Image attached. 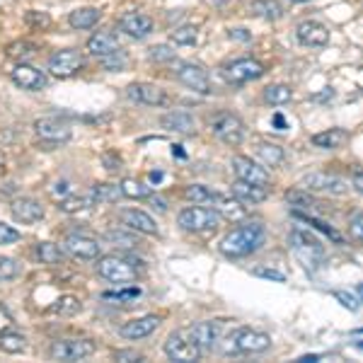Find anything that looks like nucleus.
Here are the masks:
<instances>
[{"instance_id": "f257e3e1", "label": "nucleus", "mask_w": 363, "mask_h": 363, "mask_svg": "<svg viewBox=\"0 0 363 363\" xmlns=\"http://www.w3.org/2000/svg\"><path fill=\"white\" fill-rule=\"evenodd\" d=\"M267 230L259 220H245L238 228H233L228 235L220 240L218 250L220 255L228 259H240V257H247L252 252H257L264 245Z\"/></svg>"}, {"instance_id": "f03ea898", "label": "nucleus", "mask_w": 363, "mask_h": 363, "mask_svg": "<svg viewBox=\"0 0 363 363\" xmlns=\"http://www.w3.org/2000/svg\"><path fill=\"white\" fill-rule=\"evenodd\" d=\"M291 247H294V255L298 257L303 267L308 269L310 274H315L325 262V247L318 238H313L306 230H296L291 233Z\"/></svg>"}, {"instance_id": "7ed1b4c3", "label": "nucleus", "mask_w": 363, "mask_h": 363, "mask_svg": "<svg viewBox=\"0 0 363 363\" xmlns=\"http://www.w3.org/2000/svg\"><path fill=\"white\" fill-rule=\"evenodd\" d=\"M272 347L269 335L250 327H240L225 339V354H262Z\"/></svg>"}, {"instance_id": "20e7f679", "label": "nucleus", "mask_w": 363, "mask_h": 363, "mask_svg": "<svg viewBox=\"0 0 363 363\" xmlns=\"http://www.w3.org/2000/svg\"><path fill=\"white\" fill-rule=\"evenodd\" d=\"M162 351L169 361H177V363H194L201 359V349L196 347V342L191 339L189 330H177L172 332L165 344H162Z\"/></svg>"}, {"instance_id": "39448f33", "label": "nucleus", "mask_w": 363, "mask_h": 363, "mask_svg": "<svg viewBox=\"0 0 363 363\" xmlns=\"http://www.w3.org/2000/svg\"><path fill=\"white\" fill-rule=\"evenodd\" d=\"M97 274L104 281H109V284H119V286L133 284L138 277L131 262L124 259V257H116V255L102 257V259L97 262Z\"/></svg>"}, {"instance_id": "423d86ee", "label": "nucleus", "mask_w": 363, "mask_h": 363, "mask_svg": "<svg viewBox=\"0 0 363 363\" xmlns=\"http://www.w3.org/2000/svg\"><path fill=\"white\" fill-rule=\"evenodd\" d=\"M177 223L182 230H189V233H206V230H216L220 223V216L216 213L213 208H206V206H189L184 208L182 213L177 216Z\"/></svg>"}, {"instance_id": "0eeeda50", "label": "nucleus", "mask_w": 363, "mask_h": 363, "mask_svg": "<svg viewBox=\"0 0 363 363\" xmlns=\"http://www.w3.org/2000/svg\"><path fill=\"white\" fill-rule=\"evenodd\" d=\"M211 131L218 140H223L225 145H240L245 138V124L242 119L230 112H220L208 121Z\"/></svg>"}, {"instance_id": "6e6552de", "label": "nucleus", "mask_w": 363, "mask_h": 363, "mask_svg": "<svg viewBox=\"0 0 363 363\" xmlns=\"http://www.w3.org/2000/svg\"><path fill=\"white\" fill-rule=\"evenodd\" d=\"M264 75V66L257 58H238L223 68V80L230 85H245Z\"/></svg>"}, {"instance_id": "1a4fd4ad", "label": "nucleus", "mask_w": 363, "mask_h": 363, "mask_svg": "<svg viewBox=\"0 0 363 363\" xmlns=\"http://www.w3.org/2000/svg\"><path fill=\"white\" fill-rule=\"evenodd\" d=\"M85 66V58L80 51L75 49H63V51H56L54 56L49 58V73L54 75V78H73L78 70H83Z\"/></svg>"}, {"instance_id": "9d476101", "label": "nucleus", "mask_w": 363, "mask_h": 363, "mask_svg": "<svg viewBox=\"0 0 363 363\" xmlns=\"http://www.w3.org/2000/svg\"><path fill=\"white\" fill-rule=\"evenodd\" d=\"M95 354V342L90 339H63L51 347V356L56 361H85Z\"/></svg>"}, {"instance_id": "9b49d317", "label": "nucleus", "mask_w": 363, "mask_h": 363, "mask_svg": "<svg viewBox=\"0 0 363 363\" xmlns=\"http://www.w3.org/2000/svg\"><path fill=\"white\" fill-rule=\"evenodd\" d=\"M301 184H303V189L320 191V194H332V196H342V194H347V189H349L347 179L337 177V174H330V172L306 174Z\"/></svg>"}, {"instance_id": "f8f14e48", "label": "nucleus", "mask_w": 363, "mask_h": 363, "mask_svg": "<svg viewBox=\"0 0 363 363\" xmlns=\"http://www.w3.org/2000/svg\"><path fill=\"white\" fill-rule=\"evenodd\" d=\"M34 133H37L44 143H56V145H61L73 138V128L68 124H63L61 119H54V116H46V119L34 121Z\"/></svg>"}, {"instance_id": "ddd939ff", "label": "nucleus", "mask_w": 363, "mask_h": 363, "mask_svg": "<svg viewBox=\"0 0 363 363\" xmlns=\"http://www.w3.org/2000/svg\"><path fill=\"white\" fill-rule=\"evenodd\" d=\"M126 95L131 102L136 104H145V107H162L167 104V92L157 85L150 83H133L126 87Z\"/></svg>"}, {"instance_id": "4468645a", "label": "nucleus", "mask_w": 363, "mask_h": 363, "mask_svg": "<svg viewBox=\"0 0 363 363\" xmlns=\"http://www.w3.org/2000/svg\"><path fill=\"white\" fill-rule=\"evenodd\" d=\"M177 80L189 90L199 92V95H208L211 92V78L208 73L196 63H182L177 68Z\"/></svg>"}, {"instance_id": "2eb2a0df", "label": "nucleus", "mask_w": 363, "mask_h": 363, "mask_svg": "<svg viewBox=\"0 0 363 363\" xmlns=\"http://www.w3.org/2000/svg\"><path fill=\"white\" fill-rule=\"evenodd\" d=\"M233 172H235V177L242 179V182H252V184L269 186L267 169L262 165H257L255 160H250V157H245V155L233 157Z\"/></svg>"}, {"instance_id": "dca6fc26", "label": "nucleus", "mask_w": 363, "mask_h": 363, "mask_svg": "<svg viewBox=\"0 0 363 363\" xmlns=\"http://www.w3.org/2000/svg\"><path fill=\"white\" fill-rule=\"evenodd\" d=\"M63 247L75 259H83V262L99 259V242L87 235H68L63 240Z\"/></svg>"}, {"instance_id": "f3484780", "label": "nucleus", "mask_w": 363, "mask_h": 363, "mask_svg": "<svg viewBox=\"0 0 363 363\" xmlns=\"http://www.w3.org/2000/svg\"><path fill=\"white\" fill-rule=\"evenodd\" d=\"M10 213H13L15 220H20V223H37V220L44 218V206L37 199L17 196L13 199V203H10Z\"/></svg>"}, {"instance_id": "a211bd4d", "label": "nucleus", "mask_w": 363, "mask_h": 363, "mask_svg": "<svg viewBox=\"0 0 363 363\" xmlns=\"http://www.w3.org/2000/svg\"><path fill=\"white\" fill-rule=\"evenodd\" d=\"M213 211L220 216V218L230 220V223H242L247 218V208H245L242 201H238L235 196L228 199L225 194H213Z\"/></svg>"}, {"instance_id": "6ab92c4d", "label": "nucleus", "mask_w": 363, "mask_h": 363, "mask_svg": "<svg viewBox=\"0 0 363 363\" xmlns=\"http://www.w3.org/2000/svg\"><path fill=\"white\" fill-rule=\"evenodd\" d=\"M298 34V42H301L303 46H313V49H320V46H327V42H330V29H327L325 25H320V22H301L296 29Z\"/></svg>"}, {"instance_id": "aec40b11", "label": "nucleus", "mask_w": 363, "mask_h": 363, "mask_svg": "<svg viewBox=\"0 0 363 363\" xmlns=\"http://www.w3.org/2000/svg\"><path fill=\"white\" fill-rule=\"evenodd\" d=\"M13 83L17 87H22V90H42V87H46V75L44 70L29 66V63H20V66H15L13 70Z\"/></svg>"}, {"instance_id": "412c9836", "label": "nucleus", "mask_w": 363, "mask_h": 363, "mask_svg": "<svg viewBox=\"0 0 363 363\" xmlns=\"http://www.w3.org/2000/svg\"><path fill=\"white\" fill-rule=\"evenodd\" d=\"M119 29L131 39H145L153 32V20L143 13H126L119 20Z\"/></svg>"}, {"instance_id": "4be33fe9", "label": "nucleus", "mask_w": 363, "mask_h": 363, "mask_svg": "<svg viewBox=\"0 0 363 363\" xmlns=\"http://www.w3.org/2000/svg\"><path fill=\"white\" fill-rule=\"evenodd\" d=\"M119 220H121V225L128 228V230L145 233V235H157L155 220L150 218L148 213L138 211V208H126V211H121V213H119Z\"/></svg>"}, {"instance_id": "5701e85b", "label": "nucleus", "mask_w": 363, "mask_h": 363, "mask_svg": "<svg viewBox=\"0 0 363 363\" xmlns=\"http://www.w3.org/2000/svg\"><path fill=\"white\" fill-rule=\"evenodd\" d=\"M160 318L157 315H145V318H138V320H131V322H126L124 327L119 330V335L124 337V339H145V337H150L153 332L160 327Z\"/></svg>"}, {"instance_id": "b1692460", "label": "nucleus", "mask_w": 363, "mask_h": 363, "mask_svg": "<svg viewBox=\"0 0 363 363\" xmlns=\"http://www.w3.org/2000/svg\"><path fill=\"white\" fill-rule=\"evenodd\" d=\"M189 335L196 342V347L201 351H211L216 347V342L220 339V327L218 322H194L189 327Z\"/></svg>"}, {"instance_id": "393cba45", "label": "nucleus", "mask_w": 363, "mask_h": 363, "mask_svg": "<svg viewBox=\"0 0 363 363\" xmlns=\"http://www.w3.org/2000/svg\"><path fill=\"white\" fill-rule=\"evenodd\" d=\"M233 196H235L238 201H242L245 206H252V203L267 201L269 186H259V184H252V182L235 179V184H233Z\"/></svg>"}, {"instance_id": "a878e982", "label": "nucleus", "mask_w": 363, "mask_h": 363, "mask_svg": "<svg viewBox=\"0 0 363 363\" xmlns=\"http://www.w3.org/2000/svg\"><path fill=\"white\" fill-rule=\"evenodd\" d=\"M121 46H119V39L114 37L112 32H97V34H92L90 39H87V51H90L92 56H109V54H114V51H119Z\"/></svg>"}, {"instance_id": "bb28decb", "label": "nucleus", "mask_w": 363, "mask_h": 363, "mask_svg": "<svg viewBox=\"0 0 363 363\" xmlns=\"http://www.w3.org/2000/svg\"><path fill=\"white\" fill-rule=\"evenodd\" d=\"M347 143H349V131H344V128H327V131L313 136V145H318L322 150H339Z\"/></svg>"}, {"instance_id": "cd10ccee", "label": "nucleus", "mask_w": 363, "mask_h": 363, "mask_svg": "<svg viewBox=\"0 0 363 363\" xmlns=\"http://www.w3.org/2000/svg\"><path fill=\"white\" fill-rule=\"evenodd\" d=\"M162 128H167V131H174V133H194L196 131V121L194 116L189 112H169L160 119Z\"/></svg>"}, {"instance_id": "c85d7f7f", "label": "nucleus", "mask_w": 363, "mask_h": 363, "mask_svg": "<svg viewBox=\"0 0 363 363\" xmlns=\"http://www.w3.org/2000/svg\"><path fill=\"white\" fill-rule=\"evenodd\" d=\"M257 157H259L262 167H281L286 160V153L277 143H262L259 148H257Z\"/></svg>"}, {"instance_id": "c756f323", "label": "nucleus", "mask_w": 363, "mask_h": 363, "mask_svg": "<svg viewBox=\"0 0 363 363\" xmlns=\"http://www.w3.org/2000/svg\"><path fill=\"white\" fill-rule=\"evenodd\" d=\"M99 20H102V13H99L97 8H80L68 15L70 27H75V29H92Z\"/></svg>"}, {"instance_id": "7c9ffc66", "label": "nucleus", "mask_w": 363, "mask_h": 363, "mask_svg": "<svg viewBox=\"0 0 363 363\" xmlns=\"http://www.w3.org/2000/svg\"><path fill=\"white\" fill-rule=\"evenodd\" d=\"M90 196L95 203H116L121 196V186L119 184H107V182H99L90 189Z\"/></svg>"}, {"instance_id": "2f4dec72", "label": "nucleus", "mask_w": 363, "mask_h": 363, "mask_svg": "<svg viewBox=\"0 0 363 363\" xmlns=\"http://www.w3.org/2000/svg\"><path fill=\"white\" fill-rule=\"evenodd\" d=\"M25 349H27L25 337L10 330H0V351H5V354H22Z\"/></svg>"}, {"instance_id": "473e14b6", "label": "nucleus", "mask_w": 363, "mask_h": 363, "mask_svg": "<svg viewBox=\"0 0 363 363\" xmlns=\"http://www.w3.org/2000/svg\"><path fill=\"white\" fill-rule=\"evenodd\" d=\"M286 201L291 203L294 208H298V211H315V208H320V201L315 196H310L306 189H294V191H289L286 194Z\"/></svg>"}, {"instance_id": "72a5a7b5", "label": "nucleus", "mask_w": 363, "mask_h": 363, "mask_svg": "<svg viewBox=\"0 0 363 363\" xmlns=\"http://www.w3.org/2000/svg\"><path fill=\"white\" fill-rule=\"evenodd\" d=\"M252 13L264 17V20H279V17L284 15V8H281L277 0H255Z\"/></svg>"}, {"instance_id": "f704fd0d", "label": "nucleus", "mask_w": 363, "mask_h": 363, "mask_svg": "<svg viewBox=\"0 0 363 363\" xmlns=\"http://www.w3.org/2000/svg\"><path fill=\"white\" fill-rule=\"evenodd\" d=\"M92 196L90 194H85V196H66V199H61L58 201V208L63 211V213H78V211H85V208H90L92 206Z\"/></svg>"}, {"instance_id": "c9c22d12", "label": "nucleus", "mask_w": 363, "mask_h": 363, "mask_svg": "<svg viewBox=\"0 0 363 363\" xmlns=\"http://www.w3.org/2000/svg\"><path fill=\"white\" fill-rule=\"evenodd\" d=\"M119 186H121V194L128 196V199H148L150 194H153V189L145 186L143 182H138V179H124Z\"/></svg>"}, {"instance_id": "e433bc0d", "label": "nucleus", "mask_w": 363, "mask_h": 363, "mask_svg": "<svg viewBox=\"0 0 363 363\" xmlns=\"http://www.w3.org/2000/svg\"><path fill=\"white\" fill-rule=\"evenodd\" d=\"M267 102L274 104V107H279V104H286L291 102V97H294V92H291L289 85H269L267 92H264Z\"/></svg>"}, {"instance_id": "4c0bfd02", "label": "nucleus", "mask_w": 363, "mask_h": 363, "mask_svg": "<svg viewBox=\"0 0 363 363\" xmlns=\"http://www.w3.org/2000/svg\"><path fill=\"white\" fill-rule=\"evenodd\" d=\"M37 257H39L42 264H58V262L63 259V252L54 242H42L37 247Z\"/></svg>"}, {"instance_id": "58836bf2", "label": "nucleus", "mask_w": 363, "mask_h": 363, "mask_svg": "<svg viewBox=\"0 0 363 363\" xmlns=\"http://www.w3.org/2000/svg\"><path fill=\"white\" fill-rule=\"evenodd\" d=\"M196 34L199 32L194 25H182L174 29V32H169V39L179 46H191V44H196Z\"/></svg>"}, {"instance_id": "ea45409f", "label": "nucleus", "mask_w": 363, "mask_h": 363, "mask_svg": "<svg viewBox=\"0 0 363 363\" xmlns=\"http://www.w3.org/2000/svg\"><path fill=\"white\" fill-rule=\"evenodd\" d=\"M80 301L75 296H61L58 298V303H56V313L58 315H66V318H73V315H78L80 313Z\"/></svg>"}, {"instance_id": "a19ab883", "label": "nucleus", "mask_w": 363, "mask_h": 363, "mask_svg": "<svg viewBox=\"0 0 363 363\" xmlns=\"http://www.w3.org/2000/svg\"><path fill=\"white\" fill-rule=\"evenodd\" d=\"M34 54H37V46L29 42H13L8 46V56L15 58V61H27V58Z\"/></svg>"}, {"instance_id": "79ce46f5", "label": "nucleus", "mask_w": 363, "mask_h": 363, "mask_svg": "<svg viewBox=\"0 0 363 363\" xmlns=\"http://www.w3.org/2000/svg\"><path fill=\"white\" fill-rule=\"evenodd\" d=\"M213 194L216 191H211L208 186H201V184H191L186 186V199L194 203H211L213 201Z\"/></svg>"}, {"instance_id": "37998d69", "label": "nucleus", "mask_w": 363, "mask_h": 363, "mask_svg": "<svg viewBox=\"0 0 363 363\" xmlns=\"http://www.w3.org/2000/svg\"><path fill=\"white\" fill-rule=\"evenodd\" d=\"M25 22L29 27H34L37 32H44V29L51 27V17L42 13V10H29V13L25 15Z\"/></svg>"}, {"instance_id": "c03bdc74", "label": "nucleus", "mask_w": 363, "mask_h": 363, "mask_svg": "<svg viewBox=\"0 0 363 363\" xmlns=\"http://www.w3.org/2000/svg\"><path fill=\"white\" fill-rule=\"evenodd\" d=\"M20 274V262L13 257H0V281H10Z\"/></svg>"}, {"instance_id": "a18cd8bd", "label": "nucleus", "mask_w": 363, "mask_h": 363, "mask_svg": "<svg viewBox=\"0 0 363 363\" xmlns=\"http://www.w3.org/2000/svg\"><path fill=\"white\" fill-rule=\"evenodd\" d=\"M126 66V56H124V51H114V54H109V56H102V68L104 70H124Z\"/></svg>"}, {"instance_id": "49530a36", "label": "nucleus", "mask_w": 363, "mask_h": 363, "mask_svg": "<svg viewBox=\"0 0 363 363\" xmlns=\"http://www.w3.org/2000/svg\"><path fill=\"white\" fill-rule=\"evenodd\" d=\"M359 294H361V289H356V294H349V291H335V298L342 306H347L351 313H356L359 310Z\"/></svg>"}, {"instance_id": "de8ad7c7", "label": "nucleus", "mask_w": 363, "mask_h": 363, "mask_svg": "<svg viewBox=\"0 0 363 363\" xmlns=\"http://www.w3.org/2000/svg\"><path fill=\"white\" fill-rule=\"evenodd\" d=\"M104 238H107V240H112V242H119L121 247H136V245H138V240L131 235V230H128V228H126V233H121V230L112 233V230H109Z\"/></svg>"}, {"instance_id": "09e8293b", "label": "nucleus", "mask_w": 363, "mask_h": 363, "mask_svg": "<svg viewBox=\"0 0 363 363\" xmlns=\"http://www.w3.org/2000/svg\"><path fill=\"white\" fill-rule=\"evenodd\" d=\"M148 58H150V61H155V63H169L174 58V54H172V49H169V46L157 44V46H153V49L148 51Z\"/></svg>"}, {"instance_id": "8fccbe9b", "label": "nucleus", "mask_w": 363, "mask_h": 363, "mask_svg": "<svg viewBox=\"0 0 363 363\" xmlns=\"http://www.w3.org/2000/svg\"><path fill=\"white\" fill-rule=\"evenodd\" d=\"M114 361L119 363H140L145 361V356L140 354V351H133V349H121V351H114Z\"/></svg>"}, {"instance_id": "3c124183", "label": "nucleus", "mask_w": 363, "mask_h": 363, "mask_svg": "<svg viewBox=\"0 0 363 363\" xmlns=\"http://www.w3.org/2000/svg\"><path fill=\"white\" fill-rule=\"evenodd\" d=\"M252 274L262 279H272V281H286V272H279V269H272V267H255Z\"/></svg>"}, {"instance_id": "603ef678", "label": "nucleus", "mask_w": 363, "mask_h": 363, "mask_svg": "<svg viewBox=\"0 0 363 363\" xmlns=\"http://www.w3.org/2000/svg\"><path fill=\"white\" fill-rule=\"evenodd\" d=\"M349 235H351V240H354V242H361V240H363V216H361V213H354V216H351Z\"/></svg>"}, {"instance_id": "864d4df0", "label": "nucleus", "mask_w": 363, "mask_h": 363, "mask_svg": "<svg viewBox=\"0 0 363 363\" xmlns=\"http://www.w3.org/2000/svg\"><path fill=\"white\" fill-rule=\"evenodd\" d=\"M136 296H140L138 289H124V291H114V294H104L102 298H104V301H121V303H126V301H131V298H136Z\"/></svg>"}, {"instance_id": "5fc2aeb1", "label": "nucleus", "mask_w": 363, "mask_h": 363, "mask_svg": "<svg viewBox=\"0 0 363 363\" xmlns=\"http://www.w3.org/2000/svg\"><path fill=\"white\" fill-rule=\"evenodd\" d=\"M17 240H20V233H17L13 225L0 223V245H13Z\"/></svg>"}, {"instance_id": "6e6d98bb", "label": "nucleus", "mask_w": 363, "mask_h": 363, "mask_svg": "<svg viewBox=\"0 0 363 363\" xmlns=\"http://www.w3.org/2000/svg\"><path fill=\"white\" fill-rule=\"evenodd\" d=\"M102 162H104V167H107L109 172H116V169H121V160L116 155H109L107 153V155L102 157Z\"/></svg>"}, {"instance_id": "4d7b16f0", "label": "nucleus", "mask_w": 363, "mask_h": 363, "mask_svg": "<svg viewBox=\"0 0 363 363\" xmlns=\"http://www.w3.org/2000/svg\"><path fill=\"white\" fill-rule=\"evenodd\" d=\"M228 37L235 39V42H250L252 34L247 32V29H230V32H228Z\"/></svg>"}, {"instance_id": "13d9d810", "label": "nucleus", "mask_w": 363, "mask_h": 363, "mask_svg": "<svg viewBox=\"0 0 363 363\" xmlns=\"http://www.w3.org/2000/svg\"><path fill=\"white\" fill-rule=\"evenodd\" d=\"M351 182H354V189L359 191H363V177H361V167H354V172H351Z\"/></svg>"}, {"instance_id": "bf43d9fd", "label": "nucleus", "mask_w": 363, "mask_h": 363, "mask_svg": "<svg viewBox=\"0 0 363 363\" xmlns=\"http://www.w3.org/2000/svg\"><path fill=\"white\" fill-rule=\"evenodd\" d=\"M10 322H13V318H10V313L5 310L3 306H0V330H8Z\"/></svg>"}, {"instance_id": "052dcab7", "label": "nucleus", "mask_w": 363, "mask_h": 363, "mask_svg": "<svg viewBox=\"0 0 363 363\" xmlns=\"http://www.w3.org/2000/svg\"><path fill=\"white\" fill-rule=\"evenodd\" d=\"M148 201H150V203H153V206H155V211H160V213H162V211H165V208H167V203H165V201H162V199H160V196H155V191H153V194H150V196H148Z\"/></svg>"}, {"instance_id": "680f3d73", "label": "nucleus", "mask_w": 363, "mask_h": 363, "mask_svg": "<svg viewBox=\"0 0 363 363\" xmlns=\"http://www.w3.org/2000/svg\"><path fill=\"white\" fill-rule=\"evenodd\" d=\"M54 191H56V194H70L73 189H70V184H68L66 179H61V182H58V184L54 186Z\"/></svg>"}, {"instance_id": "e2e57ef3", "label": "nucleus", "mask_w": 363, "mask_h": 363, "mask_svg": "<svg viewBox=\"0 0 363 363\" xmlns=\"http://www.w3.org/2000/svg\"><path fill=\"white\" fill-rule=\"evenodd\" d=\"M274 126H277L279 131H284V128H286V119H284V116H281V114L274 116Z\"/></svg>"}, {"instance_id": "0e129e2a", "label": "nucleus", "mask_w": 363, "mask_h": 363, "mask_svg": "<svg viewBox=\"0 0 363 363\" xmlns=\"http://www.w3.org/2000/svg\"><path fill=\"white\" fill-rule=\"evenodd\" d=\"M291 3H308V0H291Z\"/></svg>"}]
</instances>
